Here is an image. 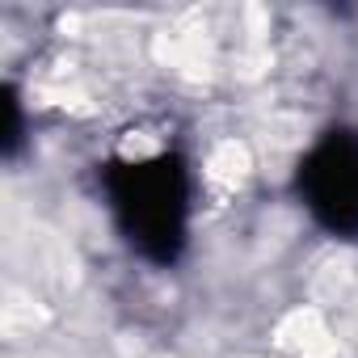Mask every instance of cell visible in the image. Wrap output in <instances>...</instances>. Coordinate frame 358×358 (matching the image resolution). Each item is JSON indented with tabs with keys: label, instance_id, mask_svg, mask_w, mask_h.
Here are the masks:
<instances>
[{
	"label": "cell",
	"instance_id": "2",
	"mask_svg": "<svg viewBox=\"0 0 358 358\" xmlns=\"http://www.w3.org/2000/svg\"><path fill=\"white\" fill-rule=\"evenodd\" d=\"M295 194L329 236L358 241V127H333L303 152Z\"/></svg>",
	"mask_w": 358,
	"mask_h": 358
},
{
	"label": "cell",
	"instance_id": "1",
	"mask_svg": "<svg viewBox=\"0 0 358 358\" xmlns=\"http://www.w3.org/2000/svg\"><path fill=\"white\" fill-rule=\"evenodd\" d=\"M106 207L122 241L152 266H173L190 241V169L182 152L114 156L101 173Z\"/></svg>",
	"mask_w": 358,
	"mask_h": 358
}]
</instances>
